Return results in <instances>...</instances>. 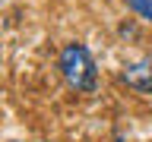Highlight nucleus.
<instances>
[{
    "label": "nucleus",
    "mask_w": 152,
    "mask_h": 142,
    "mask_svg": "<svg viewBox=\"0 0 152 142\" xmlns=\"http://www.w3.org/2000/svg\"><path fill=\"white\" fill-rule=\"evenodd\" d=\"M57 70L66 88L76 95H92L98 88V66H95L92 51L79 41H66L57 54Z\"/></svg>",
    "instance_id": "obj_1"
},
{
    "label": "nucleus",
    "mask_w": 152,
    "mask_h": 142,
    "mask_svg": "<svg viewBox=\"0 0 152 142\" xmlns=\"http://www.w3.org/2000/svg\"><path fill=\"white\" fill-rule=\"evenodd\" d=\"M121 82L127 88L140 95H152V60L149 57H140V60H130V63L121 66Z\"/></svg>",
    "instance_id": "obj_2"
},
{
    "label": "nucleus",
    "mask_w": 152,
    "mask_h": 142,
    "mask_svg": "<svg viewBox=\"0 0 152 142\" xmlns=\"http://www.w3.org/2000/svg\"><path fill=\"white\" fill-rule=\"evenodd\" d=\"M124 3H127V7H130L140 19L152 22V0H124Z\"/></svg>",
    "instance_id": "obj_3"
}]
</instances>
